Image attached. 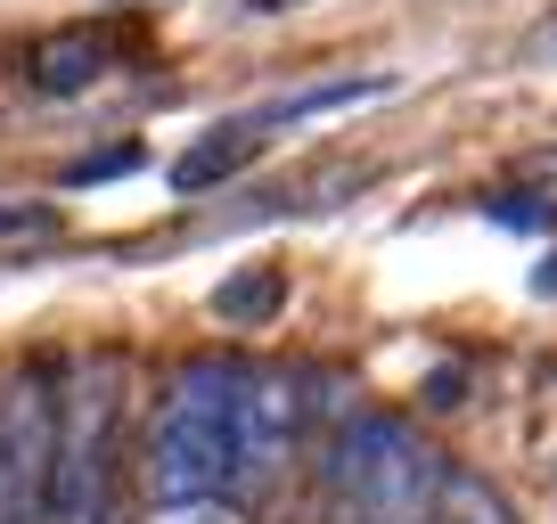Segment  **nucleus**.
I'll use <instances>...</instances> for the list:
<instances>
[{"instance_id": "nucleus-8", "label": "nucleus", "mask_w": 557, "mask_h": 524, "mask_svg": "<svg viewBox=\"0 0 557 524\" xmlns=\"http://www.w3.org/2000/svg\"><path fill=\"white\" fill-rule=\"evenodd\" d=\"M255 132H262L255 115H246V123H222V132H206V140H197L189 157L173 164V189H181V197H197V189H213V180H230L238 164H255V148H262Z\"/></svg>"}, {"instance_id": "nucleus-11", "label": "nucleus", "mask_w": 557, "mask_h": 524, "mask_svg": "<svg viewBox=\"0 0 557 524\" xmlns=\"http://www.w3.org/2000/svg\"><path fill=\"white\" fill-rule=\"evenodd\" d=\"M157 524H238L230 500H157Z\"/></svg>"}, {"instance_id": "nucleus-5", "label": "nucleus", "mask_w": 557, "mask_h": 524, "mask_svg": "<svg viewBox=\"0 0 557 524\" xmlns=\"http://www.w3.org/2000/svg\"><path fill=\"white\" fill-rule=\"evenodd\" d=\"M304 435V385L278 377V369H255V394H246V475L238 491H262L287 459H296Z\"/></svg>"}, {"instance_id": "nucleus-3", "label": "nucleus", "mask_w": 557, "mask_h": 524, "mask_svg": "<svg viewBox=\"0 0 557 524\" xmlns=\"http://www.w3.org/2000/svg\"><path fill=\"white\" fill-rule=\"evenodd\" d=\"M107 467H115V377H83L58 394V475H50V524H107Z\"/></svg>"}, {"instance_id": "nucleus-15", "label": "nucleus", "mask_w": 557, "mask_h": 524, "mask_svg": "<svg viewBox=\"0 0 557 524\" xmlns=\"http://www.w3.org/2000/svg\"><path fill=\"white\" fill-rule=\"evenodd\" d=\"M246 9H255V17H271V9H287V0H246Z\"/></svg>"}, {"instance_id": "nucleus-4", "label": "nucleus", "mask_w": 557, "mask_h": 524, "mask_svg": "<svg viewBox=\"0 0 557 524\" xmlns=\"http://www.w3.org/2000/svg\"><path fill=\"white\" fill-rule=\"evenodd\" d=\"M58 475V394L25 369L0 377V524H50Z\"/></svg>"}, {"instance_id": "nucleus-2", "label": "nucleus", "mask_w": 557, "mask_h": 524, "mask_svg": "<svg viewBox=\"0 0 557 524\" xmlns=\"http://www.w3.org/2000/svg\"><path fill=\"white\" fill-rule=\"evenodd\" d=\"M320 484H329V524H435L451 475L401 419L369 410L329 442Z\"/></svg>"}, {"instance_id": "nucleus-14", "label": "nucleus", "mask_w": 557, "mask_h": 524, "mask_svg": "<svg viewBox=\"0 0 557 524\" xmlns=\"http://www.w3.org/2000/svg\"><path fill=\"white\" fill-rule=\"evenodd\" d=\"M492 213H500L508 229H549V222H557V205H549V197H500Z\"/></svg>"}, {"instance_id": "nucleus-1", "label": "nucleus", "mask_w": 557, "mask_h": 524, "mask_svg": "<svg viewBox=\"0 0 557 524\" xmlns=\"http://www.w3.org/2000/svg\"><path fill=\"white\" fill-rule=\"evenodd\" d=\"M246 361H189L164 385L157 435H148V491L157 500H222L246 475Z\"/></svg>"}, {"instance_id": "nucleus-9", "label": "nucleus", "mask_w": 557, "mask_h": 524, "mask_svg": "<svg viewBox=\"0 0 557 524\" xmlns=\"http://www.w3.org/2000/svg\"><path fill=\"white\" fill-rule=\"evenodd\" d=\"M385 74H345V83H320V90H287V99H271L262 107V132H271V123H312V115H336V107H361V99H385Z\"/></svg>"}, {"instance_id": "nucleus-12", "label": "nucleus", "mask_w": 557, "mask_h": 524, "mask_svg": "<svg viewBox=\"0 0 557 524\" xmlns=\"http://www.w3.org/2000/svg\"><path fill=\"white\" fill-rule=\"evenodd\" d=\"M58 205H0V238H50Z\"/></svg>"}, {"instance_id": "nucleus-6", "label": "nucleus", "mask_w": 557, "mask_h": 524, "mask_svg": "<svg viewBox=\"0 0 557 524\" xmlns=\"http://www.w3.org/2000/svg\"><path fill=\"white\" fill-rule=\"evenodd\" d=\"M107 58H115V34H99V25H66V34H41V41H34L25 83L50 90V99H66V90H90V83H99Z\"/></svg>"}, {"instance_id": "nucleus-10", "label": "nucleus", "mask_w": 557, "mask_h": 524, "mask_svg": "<svg viewBox=\"0 0 557 524\" xmlns=\"http://www.w3.org/2000/svg\"><path fill=\"white\" fill-rule=\"evenodd\" d=\"M435 524H508V508L492 500V491L475 484V475H451V484H443V508H435Z\"/></svg>"}, {"instance_id": "nucleus-16", "label": "nucleus", "mask_w": 557, "mask_h": 524, "mask_svg": "<svg viewBox=\"0 0 557 524\" xmlns=\"http://www.w3.org/2000/svg\"><path fill=\"white\" fill-rule=\"evenodd\" d=\"M107 524H123V516H107Z\"/></svg>"}, {"instance_id": "nucleus-7", "label": "nucleus", "mask_w": 557, "mask_h": 524, "mask_svg": "<svg viewBox=\"0 0 557 524\" xmlns=\"http://www.w3.org/2000/svg\"><path fill=\"white\" fill-rule=\"evenodd\" d=\"M278 303H287V271H278V262H246V271H230L206 296V312L222 320V328H262Z\"/></svg>"}, {"instance_id": "nucleus-13", "label": "nucleus", "mask_w": 557, "mask_h": 524, "mask_svg": "<svg viewBox=\"0 0 557 524\" xmlns=\"http://www.w3.org/2000/svg\"><path fill=\"white\" fill-rule=\"evenodd\" d=\"M139 164V148H107V157H83V164H66V180L83 189V180H115V173H132Z\"/></svg>"}]
</instances>
